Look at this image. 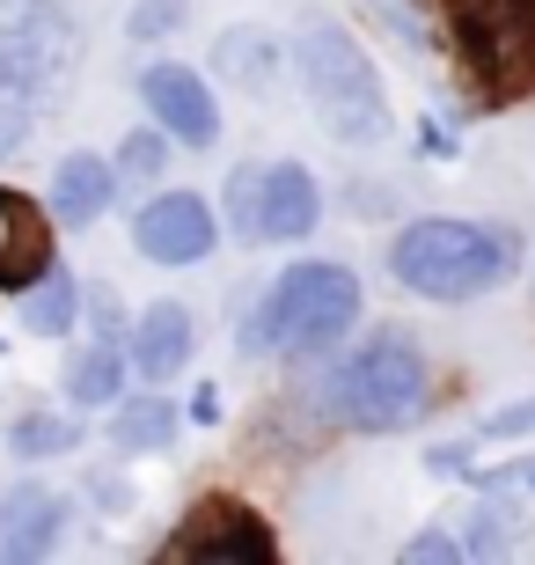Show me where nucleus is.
Here are the masks:
<instances>
[{
    "label": "nucleus",
    "instance_id": "1",
    "mask_svg": "<svg viewBox=\"0 0 535 565\" xmlns=\"http://www.w3.org/2000/svg\"><path fill=\"white\" fill-rule=\"evenodd\" d=\"M514 235L484 228V221H454V213H426L389 243V273L426 301H477L514 273Z\"/></svg>",
    "mask_w": 535,
    "mask_h": 565
},
{
    "label": "nucleus",
    "instance_id": "2",
    "mask_svg": "<svg viewBox=\"0 0 535 565\" xmlns=\"http://www.w3.org/2000/svg\"><path fill=\"white\" fill-rule=\"evenodd\" d=\"M360 323V279L352 265L301 257L271 279L265 309L243 323V353H330Z\"/></svg>",
    "mask_w": 535,
    "mask_h": 565
},
{
    "label": "nucleus",
    "instance_id": "3",
    "mask_svg": "<svg viewBox=\"0 0 535 565\" xmlns=\"http://www.w3.org/2000/svg\"><path fill=\"white\" fill-rule=\"evenodd\" d=\"M293 74H301V88H309V104H315L330 140L367 147V140L389 132L382 74H374V60L360 52V38H352L345 22H309V30L293 38Z\"/></svg>",
    "mask_w": 535,
    "mask_h": 565
},
{
    "label": "nucleus",
    "instance_id": "4",
    "mask_svg": "<svg viewBox=\"0 0 535 565\" xmlns=\"http://www.w3.org/2000/svg\"><path fill=\"white\" fill-rule=\"evenodd\" d=\"M426 404H432L426 353H418L404 331L367 338V345L330 375V412H338L352 434H404V426L426 419Z\"/></svg>",
    "mask_w": 535,
    "mask_h": 565
},
{
    "label": "nucleus",
    "instance_id": "5",
    "mask_svg": "<svg viewBox=\"0 0 535 565\" xmlns=\"http://www.w3.org/2000/svg\"><path fill=\"white\" fill-rule=\"evenodd\" d=\"M82 60V30L66 0H0V82L22 96H52Z\"/></svg>",
    "mask_w": 535,
    "mask_h": 565
},
{
    "label": "nucleus",
    "instance_id": "6",
    "mask_svg": "<svg viewBox=\"0 0 535 565\" xmlns=\"http://www.w3.org/2000/svg\"><path fill=\"white\" fill-rule=\"evenodd\" d=\"M213 243H221V221H213V206L199 199V191H162V199H147L140 221H132V250L147 257V265H206Z\"/></svg>",
    "mask_w": 535,
    "mask_h": 565
},
{
    "label": "nucleus",
    "instance_id": "7",
    "mask_svg": "<svg viewBox=\"0 0 535 565\" xmlns=\"http://www.w3.org/2000/svg\"><path fill=\"white\" fill-rule=\"evenodd\" d=\"M140 104L154 110V126L169 132V140L184 147H213L221 140V104H213V88L199 82V66L184 60H154L140 74Z\"/></svg>",
    "mask_w": 535,
    "mask_h": 565
},
{
    "label": "nucleus",
    "instance_id": "8",
    "mask_svg": "<svg viewBox=\"0 0 535 565\" xmlns=\"http://www.w3.org/2000/svg\"><path fill=\"white\" fill-rule=\"evenodd\" d=\"M271 529H265V514L257 507H243V500H199L191 507V522L169 536V558H243V565H257V558H271Z\"/></svg>",
    "mask_w": 535,
    "mask_h": 565
},
{
    "label": "nucleus",
    "instance_id": "9",
    "mask_svg": "<svg viewBox=\"0 0 535 565\" xmlns=\"http://www.w3.org/2000/svg\"><path fill=\"white\" fill-rule=\"evenodd\" d=\"M323 221V191L301 162H265L257 169V243H301Z\"/></svg>",
    "mask_w": 535,
    "mask_h": 565
},
{
    "label": "nucleus",
    "instance_id": "10",
    "mask_svg": "<svg viewBox=\"0 0 535 565\" xmlns=\"http://www.w3.org/2000/svg\"><path fill=\"white\" fill-rule=\"evenodd\" d=\"M191 345H199V323H191L184 301H147L132 338H125V360H132V375L147 382H169L191 367Z\"/></svg>",
    "mask_w": 535,
    "mask_h": 565
},
{
    "label": "nucleus",
    "instance_id": "11",
    "mask_svg": "<svg viewBox=\"0 0 535 565\" xmlns=\"http://www.w3.org/2000/svg\"><path fill=\"white\" fill-rule=\"evenodd\" d=\"M66 536V500L44 484H15L0 500V558H52Z\"/></svg>",
    "mask_w": 535,
    "mask_h": 565
},
{
    "label": "nucleus",
    "instance_id": "12",
    "mask_svg": "<svg viewBox=\"0 0 535 565\" xmlns=\"http://www.w3.org/2000/svg\"><path fill=\"white\" fill-rule=\"evenodd\" d=\"M52 265V228L22 191L0 184V294H22L30 279Z\"/></svg>",
    "mask_w": 535,
    "mask_h": 565
},
{
    "label": "nucleus",
    "instance_id": "13",
    "mask_svg": "<svg viewBox=\"0 0 535 565\" xmlns=\"http://www.w3.org/2000/svg\"><path fill=\"white\" fill-rule=\"evenodd\" d=\"M110 199H118V162H104V154H66V162L52 169V221H60V228L104 221Z\"/></svg>",
    "mask_w": 535,
    "mask_h": 565
},
{
    "label": "nucleus",
    "instance_id": "14",
    "mask_svg": "<svg viewBox=\"0 0 535 565\" xmlns=\"http://www.w3.org/2000/svg\"><path fill=\"white\" fill-rule=\"evenodd\" d=\"M279 66H287V52H279V38L257 30V22H235V30H221V44H213V74L235 82V88H271Z\"/></svg>",
    "mask_w": 535,
    "mask_h": 565
},
{
    "label": "nucleus",
    "instance_id": "15",
    "mask_svg": "<svg viewBox=\"0 0 535 565\" xmlns=\"http://www.w3.org/2000/svg\"><path fill=\"white\" fill-rule=\"evenodd\" d=\"M125 375H132V360H125V338L104 331L96 345H82V353H74V367H66V397L82 404V412H96V404H118Z\"/></svg>",
    "mask_w": 535,
    "mask_h": 565
},
{
    "label": "nucleus",
    "instance_id": "16",
    "mask_svg": "<svg viewBox=\"0 0 535 565\" xmlns=\"http://www.w3.org/2000/svg\"><path fill=\"white\" fill-rule=\"evenodd\" d=\"M74 316H82V287H74L66 265H44V273L22 287V331L66 338V331H74Z\"/></svg>",
    "mask_w": 535,
    "mask_h": 565
},
{
    "label": "nucleus",
    "instance_id": "17",
    "mask_svg": "<svg viewBox=\"0 0 535 565\" xmlns=\"http://www.w3.org/2000/svg\"><path fill=\"white\" fill-rule=\"evenodd\" d=\"M176 440V404L169 397H132L110 412V448L125 456H147V448H169Z\"/></svg>",
    "mask_w": 535,
    "mask_h": 565
},
{
    "label": "nucleus",
    "instance_id": "18",
    "mask_svg": "<svg viewBox=\"0 0 535 565\" xmlns=\"http://www.w3.org/2000/svg\"><path fill=\"white\" fill-rule=\"evenodd\" d=\"M8 448H15L22 462H52V456H74V448H82V419H66V412H30V419H15V434H8Z\"/></svg>",
    "mask_w": 535,
    "mask_h": 565
},
{
    "label": "nucleus",
    "instance_id": "19",
    "mask_svg": "<svg viewBox=\"0 0 535 565\" xmlns=\"http://www.w3.org/2000/svg\"><path fill=\"white\" fill-rule=\"evenodd\" d=\"M470 536H462V558H492V551H506V522H514V500H506V484H499V500H492V484H484V500H477L470 514Z\"/></svg>",
    "mask_w": 535,
    "mask_h": 565
},
{
    "label": "nucleus",
    "instance_id": "20",
    "mask_svg": "<svg viewBox=\"0 0 535 565\" xmlns=\"http://www.w3.org/2000/svg\"><path fill=\"white\" fill-rule=\"evenodd\" d=\"M169 169V132L162 126H140L118 140V177H132V184H147V177H162Z\"/></svg>",
    "mask_w": 535,
    "mask_h": 565
},
{
    "label": "nucleus",
    "instance_id": "21",
    "mask_svg": "<svg viewBox=\"0 0 535 565\" xmlns=\"http://www.w3.org/2000/svg\"><path fill=\"white\" fill-rule=\"evenodd\" d=\"M184 15H191V0H132L125 38H132V44H154V38H169V30H184Z\"/></svg>",
    "mask_w": 535,
    "mask_h": 565
},
{
    "label": "nucleus",
    "instance_id": "22",
    "mask_svg": "<svg viewBox=\"0 0 535 565\" xmlns=\"http://www.w3.org/2000/svg\"><path fill=\"white\" fill-rule=\"evenodd\" d=\"M227 235L235 243H257V162L227 177Z\"/></svg>",
    "mask_w": 535,
    "mask_h": 565
},
{
    "label": "nucleus",
    "instance_id": "23",
    "mask_svg": "<svg viewBox=\"0 0 535 565\" xmlns=\"http://www.w3.org/2000/svg\"><path fill=\"white\" fill-rule=\"evenodd\" d=\"M30 126H38V96H22V88L0 82V154H15V147L30 140Z\"/></svg>",
    "mask_w": 535,
    "mask_h": 565
},
{
    "label": "nucleus",
    "instance_id": "24",
    "mask_svg": "<svg viewBox=\"0 0 535 565\" xmlns=\"http://www.w3.org/2000/svg\"><path fill=\"white\" fill-rule=\"evenodd\" d=\"M521 434H535V397L528 404H506V412L484 419V440H521Z\"/></svg>",
    "mask_w": 535,
    "mask_h": 565
},
{
    "label": "nucleus",
    "instance_id": "25",
    "mask_svg": "<svg viewBox=\"0 0 535 565\" xmlns=\"http://www.w3.org/2000/svg\"><path fill=\"white\" fill-rule=\"evenodd\" d=\"M404 558H411V565H426V558H462V536L426 529V536H411V544H404Z\"/></svg>",
    "mask_w": 535,
    "mask_h": 565
},
{
    "label": "nucleus",
    "instance_id": "26",
    "mask_svg": "<svg viewBox=\"0 0 535 565\" xmlns=\"http://www.w3.org/2000/svg\"><path fill=\"white\" fill-rule=\"evenodd\" d=\"M492 484H506V492H535V456L506 462V470H492Z\"/></svg>",
    "mask_w": 535,
    "mask_h": 565
},
{
    "label": "nucleus",
    "instance_id": "27",
    "mask_svg": "<svg viewBox=\"0 0 535 565\" xmlns=\"http://www.w3.org/2000/svg\"><path fill=\"white\" fill-rule=\"evenodd\" d=\"M191 419H199V426L221 419V390H199V397H191Z\"/></svg>",
    "mask_w": 535,
    "mask_h": 565
},
{
    "label": "nucleus",
    "instance_id": "28",
    "mask_svg": "<svg viewBox=\"0 0 535 565\" xmlns=\"http://www.w3.org/2000/svg\"><path fill=\"white\" fill-rule=\"evenodd\" d=\"M418 147H426V154H454V132H440V126L426 118V132H418Z\"/></svg>",
    "mask_w": 535,
    "mask_h": 565
}]
</instances>
